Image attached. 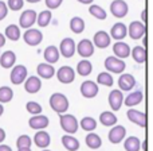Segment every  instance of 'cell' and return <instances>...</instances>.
Listing matches in <instances>:
<instances>
[{
	"instance_id": "1",
	"label": "cell",
	"mask_w": 153,
	"mask_h": 151,
	"mask_svg": "<svg viewBox=\"0 0 153 151\" xmlns=\"http://www.w3.org/2000/svg\"><path fill=\"white\" fill-rule=\"evenodd\" d=\"M50 107L59 115H63L69 109V100L63 93H53L50 97Z\"/></svg>"
},
{
	"instance_id": "2",
	"label": "cell",
	"mask_w": 153,
	"mask_h": 151,
	"mask_svg": "<svg viewBox=\"0 0 153 151\" xmlns=\"http://www.w3.org/2000/svg\"><path fill=\"white\" fill-rule=\"evenodd\" d=\"M59 123L61 127L67 135H73L78 131V120L75 119L74 115H69V113H63L59 117Z\"/></svg>"
},
{
	"instance_id": "3",
	"label": "cell",
	"mask_w": 153,
	"mask_h": 151,
	"mask_svg": "<svg viewBox=\"0 0 153 151\" xmlns=\"http://www.w3.org/2000/svg\"><path fill=\"white\" fill-rule=\"evenodd\" d=\"M105 68H106V70H108V72H110V73L121 74V73L125 70L126 65H125V62L122 61V59H120V58H117V57L111 56V57H108V58L105 59Z\"/></svg>"
},
{
	"instance_id": "4",
	"label": "cell",
	"mask_w": 153,
	"mask_h": 151,
	"mask_svg": "<svg viewBox=\"0 0 153 151\" xmlns=\"http://www.w3.org/2000/svg\"><path fill=\"white\" fill-rule=\"evenodd\" d=\"M26 78H27V68L24 65H16V66H13V69L11 70V74H10V80L13 85L23 84Z\"/></svg>"
},
{
	"instance_id": "5",
	"label": "cell",
	"mask_w": 153,
	"mask_h": 151,
	"mask_svg": "<svg viewBox=\"0 0 153 151\" xmlns=\"http://www.w3.org/2000/svg\"><path fill=\"white\" fill-rule=\"evenodd\" d=\"M110 12L113 14L116 18H125L129 12V7L128 3L124 0H113L110 4Z\"/></svg>"
},
{
	"instance_id": "6",
	"label": "cell",
	"mask_w": 153,
	"mask_h": 151,
	"mask_svg": "<svg viewBox=\"0 0 153 151\" xmlns=\"http://www.w3.org/2000/svg\"><path fill=\"white\" fill-rule=\"evenodd\" d=\"M59 54L65 57V58H71L75 54V42L73 38H65L62 39L61 46H59Z\"/></svg>"
},
{
	"instance_id": "7",
	"label": "cell",
	"mask_w": 153,
	"mask_h": 151,
	"mask_svg": "<svg viewBox=\"0 0 153 151\" xmlns=\"http://www.w3.org/2000/svg\"><path fill=\"white\" fill-rule=\"evenodd\" d=\"M56 78L59 80V82L62 84H71L75 80V72L73 68L70 66H62L56 72Z\"/></svg>"
},
{
	"instance_id": "8",
	"label": "cell",
	"mask_w": 153,
	"mask_h": 151,
	"mask_svg": "<svg viewBox=\"0 0 153 151\" xmlns=\"http://www.w3.org/2000/svg\"><path fill=\"white\" fill-rule=\"evenodd\" d=\"M24 42L28 46H38L40 42L43 41V34L39 31V30L35 29H28L23 35Z\"/></svg>"
},
{
	"instance_id": "9",
	"label": "cell",
	"mask_w": 153,
	"mask_h": 151,
	"mask_svg": "<svg viewBox=\"0 0 153 151\" xmlns=\"http://www.w3.org/2000/svg\"><path fill=\"white\" fill-rule=\"evenodd\" d=\"M125 136H126V130H125L124 125H114V127L110 130V132H109L108 138H109V142H110V143L118 144L124 140Z\"/></svg>"
},
{
	"instance_id": "10",
	"label": "cell",
	"mask_w": 153,
	"mask_h": 151,
	"mask_svg": "<svg viewBox=\"0 0 153 151\" xmlns=\"http://www.w3.org/2000/svg\"><path fill=\"white\" fill-rule=\"evenodd\" d=\"M98 85L94 81H83L81 84V95L86 98H93L98 95Z\"/></svg>"
},
{
	"instance_id": "11",
	"label": "cell",
	"mask_w": 153,
	"mask_h": 151,
	"mask_svg": "<svg viewBox=\"0 0 153 151\" xmlns=\"http://www.w3.org/2000/svg\"><path fill=\"white\" fill-rule=\"evenodd\" d=\"M75 50L78 51V54L83 58H89L94 54V45L90 39H82L78 43V46H75Z\"/></svg>"
},
{
	"instance_id": "12",
	"label": "cell",
	"mask_w": 153,
	"mask_h": 151,
	"mask_svg": "<svg viewBox=\"0 0 153 151\" xmlns=\"http://www.w3.org/2000/svg\"><path fill=\"white\" fill-rule=\"evenodd\" d=\"M146 32V29H145V24L143 22H132L128 29V34L132 39L137 41L140 38H143V35H145Z\"/></svg>"
},
{
	"instance_id": "13",
	"label": "cell",
	"mask_w": 153,
	"mask_h": 151,
	"mask_svg": "<svg viewBox=\"0 0 153 151\" xmlns=\"http://www.w3.org/2000/svg\"><path fill=\"white\" fill-rule=\"evenodd\" d=\"M124 104V95L120 89H113L109 93V105L113 111H120Z\"/></svg>"
},
{
	"instance_id": "14",
	"label": "cell",
	"mask_w": 153,
	"mask_h": 151,
	"mask_svg": "<svg viewBox=\"0 0 153 151\" xmlns=\"http://www.w3.org/2000/svg\"><path fill=\"white\" fill-rule=\"evenodd\" d=\"M126 116H128V119H129L132 123H134V124L140 125V127H143V128L146 127V116H145V113H143V112L130 108V109H128Z\"/></svg>"
},
{
	"instance_id": "15",
	"label": "cell",
	"mask_w": 153,
	"mask_h": 151,
	"mask_svg": "<svg viewBox=\"0 0 153 151\" xmlns=\"http://www.w3.org/2000/svg\"><path fill=\"white\" fill-rule=\"evenodd\" d=\"M36 12L34 10H27L24 11L20 15V19H19V26L23 27V29H30L32 24L36 22Z\"/></svg>"
},
{
	"instance_id": "16",
	"label": "cell",
	"mask_w": 153,
	"mask_h": 151,
	"mask_svg": "<svg viewBox=\"0 0 153 151\" xmlns=\"http://www.w3.org/2000/svg\"><path fill=\"white\" fill-rule=\"evenodd\" d=\"M48 124H50V120L45 115H35L28 120V125L32 130H45Z\"/></svg>"
},
{
	"instance_id": "17",
	"label": "cell",
	"mask_w": 153,
	"mask_h": 151,
	"mask_svg": "<svg viewBox=\"0 0 153 151\" xmlns=\"http://www.w3.org/2000/svg\"><path fill=\"white\" fill-rule=\"evenodd\" d=\"M35 143V146L36 147H39V149H47L48 146H50V143H51V138H50V134L48 132H46V131H43V130H40V131H38L36 134H35V136H34V140H32Z\"/></svg>"
},
{
	"instance_id": "18",
	"label": "cell",
	"mask_w": 153,
	"mask_h": 151,
	"mask_svg": "<svg viewBox=\"0 0 153 151\" xmlns=\"http://www.w3.org/2000/svg\"><path fill=\"white\" fill-rule=\"evenodd\" d=\"M42 88V81H40L39 77L36 76H31L28 78H26V82H24V89H26L27 93H38Z\"/></svg>"
},
{
	"instance_id": "19",
	"label": "cell",
	"mask_w": 153,
	"mask_h": 151,
	"mask_svg": "<svg viewBox=\"0 0 153 151\" xmlns=\"http://www.w3.org/2000/svg\"><path fill=\"white\" fill-rule=\"evenodd\" d=\"M118 86L120 90H125V92H129L133 88L136 86V78L132 74H122L118 78Z\"/></svg>"
},
{
	"instance_id": "20",
	"label": "cell",
	"mask_w": 153,
	"mask_h": 151,
	"mask_svg": "<svg viewBox=\"0 0 153 151\" xmlns=\"http://www.w3.org/2000/svg\"><path fill=\"white\" fill-rule=\"evenodd\" d=\"M144 95L141 90H136V92H132L130 95H128L126 97H124V104L128 107V108H132V107H136L143 101Z\"/></svg>"
},
{
	"instance_id": "21",
	"label": "cell",
	"mask_w": 153,
	"mask_h": 151,
	"mask_svg": "<svg viewBox=\"0 0 153 151\" xmlns=\"http://www.w3.org/2000/svg\"><path fill=\"white\" fill-rule=\"evenodd\" d=\"M128 35V27L124 23H116L110 30V37L120 41H122Z\"/></svg>"
},
{
	"instance_id": "22",
	"label": "cell",
	"mask_w": 153,
	"mask_h": 151,
	"mask_svg": "<svg viewBox=\"0 0 153 151\" xmlns=\"http://www.w3.org/2000/svg\"><path fill=\"white\" fill-rule=\"evenodd\" d=\"M36 73H38V76L42 77V78L50 80V78H53V77H54V74H55V69H54L53 65L46 64V62H45V64H39V65H38Z\"/></svg>"
},
{
	"instance_id": "23",
	"label": "cell",
	"mask_w": 153,
	"mask_h": 151,
	"mask_svg": "<svg viewBox=\"0 0 153 151\" xmlns=\"http://www.w3.org/2000/svg\"><path fill=\"white\" fill-rule=\"evenodd\" d=\"M113 53L116 54L114 57H117L120 59L126 58V57L130 56V47L129 45H126L124 42H117L113 45Z\"/></svg>"
},
{
	"instance_id": "24",
	"label": "cell",
	"mask_w": 153,
	"mask_h": 151,
	"mask_svg": "<svg viewBox=\"0 0 153 151\" xmlns=\"http://www.w3.org/2000/svg\"><path fill=\"white\" fill-rule=\"evenodd\" d=\"M15 62H16V54L13 53V51L8 50V51H5V53L0 54V65H1V68H4V69L12 68L13 65H15Z\"/></svg>"
},
{
	"instance_id": "25",
	"label": "cell",
	"mask_w": 153,
	"mask_h": 151,
	"mask_svg": "<svg viewBox=\"0 0 153 151\" xmlns=\"http://www.w3.org/2000/svg\"><path fill=\"white\" fill-rule=\"evenodd\" d=\"M94 43L98 49H106L110 45V35L106 31H98L94 35Z\"/></svg>"
},
{
	"instance_id": "26",
	"label": "cell",
	"mask_w": 153,
	"mask_h": 151,
	"mask_svg": "<svg viewBox=\"0 0 153 151\" xmlns=\"http://www.w3.org/2000/svg\"><path fill=\"white\" fill-rule=\"evenodd\" d=\"M59 56H61V54H59V50L55 47V46H48V47H46L45 54H43L46 62H47V64H50V65L56 64V62H58V59H59Z\"/></svg>"
},
{
	"instance_id": "27",
	"label": "cell",
	"mask_w": 153,
	"mask_h": 151,
	"mask_svg": "<svg viewBox=\"0 0 153 151\" xmlns=\"http://www.w3.org/2000/svg\"><path fill=\"white\" fill-rule=\"evenodd\" d=\"M100 123L105 127H114L117 124V116L110 111H105L100 115Z\"/></svg>"
},
{
	"instance_id": "28",
	"label": "cell",
	"mask_w": 153,
	"mask_h": 151,
	"mask_svg": "<svg viewBox=\"0 0 153 151\" xmlns=\"http://www.w3.org/2000/svg\"><path fill=\"white\" fill-rule=\"evenodd\" d=\"M62 144L67 151H78L79 149V140L71 135H63L62 136Z\"/></svg>"
},
{
	"instance_id": "29",
	"label": "cell",
	"mask_w": 153,
	"mask_h": 151,
	"mask_svg": "<svg viewBox=\"0 0 153 151\" xmlns=\"http://www.w3.org/2000/svg\"><path fill=\"white\" fill-rule=\"evenodd\" d=\"M85 142H86V146L91 150H98L102 146V139H101V136L94 132H89V135L86 136Z\"/></svg>"
},
{
	"instance_id": "30",
	"label": "cell",
	"mask_w": 153,
	"mask_h": 151,
	"mask_svg": "<svg viewBox=\"0 0 153 151\" xmlns=\"http://www.w3.org/2000/svg\"><path fill=\"white\" fill-rule=\"evenodd\" d=\"M76 72H78V74L82 76V77L89 76L90 73L93 72L91 62L87 61V59H82V61L78 62V65H76Z\"/></svg>"
},
{
	"instance_id": "31",
	"label": "cell",
	"mask_w": 153,
	"mask_h": 151,
	"mask_svg": "<svg viewBox=\"0 0 153 151\" xmlns=\"http://www.w3.org/2000/svg\"><path fill=\"white\" fill-rule=\"evenodd\" d=\"M124 149L126 151H140L141 149V142L137 136H129L126 140L124 142Z\"/></svg>"
},
{
	"instance_id": "32",
	"label": "cell",
	"mask_w": 153,
	"mask_h": 151,
	"mask_svg": "<svg viewBox=\"0 0 153 151\" xmlns=\"http://www.w3.org/2000/svg\"><path fill=\"white\" fill-rule=\"evenodd\" d=\"M132 57L137 64H144L146 61V50L143 46H136L132 50Z\"/></svg>"
},
{
	"instance_id": "33",
	"label": "cell",
	"mask_w": 153,
	"mask_h": 151,
	"mask_svg": "<svg viewBox=\"0 0 153 151\" xmlns=\"http://www.w3.org/2000/svg\"><path fill=\"white\" fill-rule=\"evenodd\" d=\"M79 127L82 128L83 131H87V132H93V131L97 128V120L94 117H90V116H86L81 120L79 123Z\"/></svg>"
},
{
	"instance_id": "34",
	"label": "cell",
	"mask_w": 153,
	"mask_h": 151,
	"mask_svg": "<svg viewBox=\"0 0 153 151\" xmlns=\"http://www.w3.org/2000/svg\"><path fill=\"white\" fill-rule=\"evenodd\" d=\"M70 30H71L74 34H81L85 30V22L82 18L79 16H74V18L70 20Z\"/></svg>"
},
{
	"instance_id": "35",
	"label": "cell",
	"mask_w": 153,
	"mask_h": 151,
	"mask_svg": "<svg viewBox=\"0 0 153 151\" xmlns=\"http://www.w3.org/2000/svg\"><path fill=\"white\" fill-rule=\"evenodd\" d=\"M5 35L4 37H7L8 39L11 41H19V38H20V29H19V26H16V24H10V26L5 29Z\"/></svg>"
},
{
	"instance_id": "36",
	"label": "cell",
	"mask_w": 153,
	"mask_h": 151,
	"mask_svg": "<svg viewBox=\"0 0 153 151\" xmlns=\"http://www.w3.org/2000/svg\"><path fill=\"white\" fill-rule=\"evenodd\" d=\"M13 98V90L10 86H1L0 88V104L10 103Z\"/></svg>"
},
{
	"instance_id": "37",
	"label": "cell",
	"mask_w": 153,
	"mask_h": 151,
	"mask_svg": "<svg viewBox=\"0 0 153 151\" xmlns=\"http://www.w3.org/2000/svg\"><path fill=\"white\" fill-rule=\"evenodd\" d=\"M51 18H53V14H51V11H48V10L42 11V12H40L39 15L36 16L38 24H39L40 27L48 26V24H50V22H51Z\"/></svg>"
},
{
	"instance_id": "38",
	"label": "cell",
	"mask_w": 153,
	"mask_h": 151,
	"mask_svg": "<svg viewBox=\"0 0 153 151\" xmlns=\"http://www.w3.org/2000/svg\"><path fill=\"white\" fill-rule=\"evenodd\" d=\"M31 144H32V139L28 135H20L16 139V147H18V150L31 149Z\"/></svg>"
},
{
	"instance_id": "39",
	"label": "cell",
	"mask_w": 153,
	"mask_h": 151,
	"mask_svg": "<svg viewBox=\"0 0 153 151\" xmlns=\"http://www.w3.org/2000/svg\"><path fill=\"white\" fill-rule=\"evenodd\" d=\"M89 12L91 14L94 18H97V19H100V20H105L106 19V11L103 10L102 7H100V5H95V4H93V5H90V8H89Z\"/></svg>"
},
{
	"instance_id": "40",
	"label": "cell",
	"mask_w": 153,
	"mask_h": 151,
	"mask_svg": "<svg viewBox=\"0 0 153 151\" xmlns=\"http://www.w3.org/2000/svg\"><path fill=\"white\" fill-rule=\"evenodd\" d=\"M97 82L100 85H105V86H113V77L110 76V73H100L97 77Z\"/></svg>"
},
{
	"instance_id": "41",
	"label": "cell",
	"mask_w": 153,
	"mask_h": 151,
	"mask_svg": "<svg viewBox=\"0 0 153 151\" xmlns=\"http://www.w3.org/2000/svg\"><path fill=\"white\" fill-rule=\"evenodd\" d=\"M26 109L28 113H31L32 116H35V115H40L42 113V105L38 103H35V101H28V103L26 104Z\"/></svg>"
},
{
	"instance_id": "42",
	"label": "cell",
	"mask_w": 153,
	"mask_h": 151,
	"mask_svg": "<svg viewBox=\"0 0 153 151\" xmlns=\"http://www.w3.org/2000/svg\"><path fill=\"white\" fill-rule=\"evenodd\" d=\"M23 4H24L23 0H8L7 7L12 11H19L23 8Z\"/></svg>"
},
{
	"instance_id": "43",
	"label": "cell",
	"mask_w": 153,
	"mask_h": 151,
	"mask_svg": "<svg viewBox=\"0 0 153 151\" xmlns=\"http://www.w3.org/2000/svg\"><path fill=\"white\" fill-rule=\"evenodd\" d=\"M45 2H46V5H47L48 10H56L58 7H61L63 0H45Z\"/></svg>"
},
{
	"instance_id": "44",
	"label": "cell",
	"mask_w": 153,
	"mask_h": 151,
	"mask_svg": "<svg viewBox=\"0 0 153 151\" xmlns=\"http://www.w3.org/2000/svg\"><path fill=\"white\" fill-rule=\"evenodd\" d=\"M7 14H8L7 4H5L4 2H1V0H0V20H3V19L7 16Z\"/></svg>"
},
{
	"instance_id": "45",
	"label": "cell",
	"mask_w": 153,
	"mask_h": 151,
	"mask_svg": "<svg viewBox=\"0 0 153 151\" xmlns=\"http://www.w3.org/2000/svg\"><path fill=\"white\" fill-rule=\"evenodd\" d=\"M4 140H5V131L3 128H0V143H3Z\"/></svg>"
},
{
	"instance_id": "46",
	"label": "cell",
	"mask_w": 153,
	"mask_h": 151,
	"mask_svg": "<svg viewBox=\"0 0 153 151\" xmlns=\"http://www.w3.org/2000/svg\"><path fill=\"white\" fill-rule=\"evenodd\" d=\"M0 151H12V149L7 144H0Z\"/></svg>"
},
{
	"instance_id": "47",
	"label": "cell",
	"mask_w": 153,
	"mask_h": 151,
	"mask_svg": "<svg viewBox=\"0 0 153 151\" xmlns=\"http://www.w3.org/2000/svg\"><path fill=\"white\" fill-rule=\"evenodd\" d=\"M4 45H5V37L0 32V47H3Z\"/></svg>"
},
{
	"instance_id": "48",
	"label": "cell",
	"mask_w": 153,
	"mask_h": 151,
	"mask_svg": "<svg viewBox=\"0 0 153 151\" xmlns=\"http://www.w3.org/2000/svg\"><path fill=\"white\" fill-rule=\"evenodd\" d=\"M79 3H82V4H91L94 0H78Z\"/></svg>"
},
{
	"instance_id": "49",
	"label": "cell",
	"mask_w": 153,
	"mask_h": 151,
	"mask_svg": "<svg viewBox=\"0 0 153 151\" xmlns=\"http://www.w3.org/2000/svg\"><path fill=\"white\" fill-rule=\"evenodd\" d=\"M141 16H143V22H145V20H146V11H145V10L143 11V14H141Z\"/></svg>"
},
{
	"instance_id": "50",
	"label": "cell",
	"mask_w": 153,
	"mask_h": 151,
	"mask_svg": "<svg viewBox=\"0 0 153 151\" xmlns=\"http://www.w3.org/2000/svg\"><path fill=\"white\" fill-rule=\"evenodd\" d=\"M4 113V107H3V104H0V116Z\"/></svg>"
},
{
	"instance_id": "51",
	"label": "cell",
	"mask_w": 153,
	"mask_h": 151,
	"mask_svg": "<svg viewBox=\"0 0 153 151\" xmlns=\"http://www.w3.org/2000/svg\"><path fill=\"white\" fill-rule=\"evenodd\" d=\"M28 3H38V2H40V0H27Z\"/></svg>"
},
{
	"instance_id": "52",
	"label": "cell",
	"mask_w": 153,
	"mask_h": 151,
	"mask_svg": "<svg viewBox=\"0 0 153 151\" xmlns=\"http://www.w3.org/2000/svg\"><path fill=\"white\" fill-rule=\"evenodd\" d=\"M18 151H31V149H23V150H18Z\"/></svg>"
},
{
	"instance_id": "53",
	"label": "cell",
	"mask_w": 153,
	"mask_h": 151,
	"mask_svg": "<svg viewBox=\"0 0 153 151\" xmlns=\"http://www.w3.org/2000/svg\"><path fill=\"white\" fill-rule=\"evenodd\" d=\"M43 151H50V150H47V149H45V150H43Z\"/></svg>"
}]
</instances>
